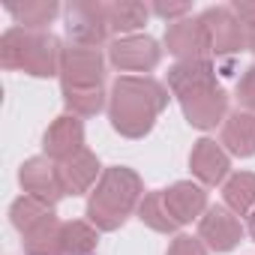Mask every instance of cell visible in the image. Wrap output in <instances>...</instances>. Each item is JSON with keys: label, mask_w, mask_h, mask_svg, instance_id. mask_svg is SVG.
Here are the masks:
<instances>
[{"label": "cell", "mask_w": 255, "mask_h": 255, "mask_svg": "<svg viewBox=\"0 0 255 255\" xmlns=\"http://www.w3.org/2000/svg\"><path fill=\"white\" fill-rule=\"evenodd\" d=\"M168 105V87L150 75H120L108 93L111 129L123 138H144Z\"/></svg>", "instance_id": "obj_1"}, {"label": "cell", "mask_w": 255, "mask_h": 255, "mask_svg": "<svg viewBox=\"0 0 255 255\" xmlns=\"http://www.w3.org/2000/svg\"><path fill=\"white\" fill-rule=\"evenodd\" d=\"M141 198H144L141 177L126 165H111L102 171L99 183L90 192L87 222L99 231H117L132 213H138Z\"/></svg>", "instance_id": "obj_2"}, {"label": "cell", "mask_w": 255, "mask_h": 255, "mask_svg": "<svg viewBox=\"0 0 255 255\" xmlns=\"http://www.w3.org/2000/svg\"><path fill=\"white\" fill-rule=\"evenodd\" d=\"M60 60H63V45L48 30L33 33L24 27H9L0 36V63H3V69L51 78V75H60Z\"/></svg>", "instance_id": "obj_3"}, {"label": "cell", "mask_w": 255, "mask_h": 255, "mask_svg": "<svg viewBox=\"0 0 255 255\" xmlns=\"http://www.w3.org/2000/svg\"><path fill=\"white\" fill-rule=\"evenodd\" d=\"M66 18V33L72 39V45H84V48H99L108 36V3H96V0H78L63 9Z\"/></svg>", "instance_id": "obj_4"}, {"label": "cell", "mask_w": 255, "mask_h": 255, "mask_svg": "<svg viewBox=\"0 0 255 255\" xmlns=\"http://www.w3.org/2000/svg\"><path fill=\"white\" fill-rule=\"evenodd\" d=\"M207 39V51L216 57H231L246 45V27L231 12V6H210L198 15Z\"/></svg>", "instance_id": "obj_5"}, {"label": "cell", "mask_w": 255, "mask_h": 255, "mask_svg": "<svg viewBox=\"0 0 255 255\" xmlns=\"http://www.w3.org/2000/svg\"><path fill=\"white\" fill-rule=\"evenodd\" d=\"M60 81H63V87H81V90L102 87V81H105V57L99 54V48H84V45L63 48Z\"/></svg>", "instance_id": "obj_6"}, {"label": "cell", "mask_w": 255, "mask_h": 255, "mask_svg": "<svg viewBox=\"0 0 255 255\" xmlns=\"http://www.w3.org/2000/svg\"><path fill=\"white\" fill-rule=\"evenodd\" d=\"M162 48L153 36H120L108 45V60L120 72H150L159 66Z\"/></svg>", "instance_id": "obj_7"}, {"label": "cell", "mask_w": 255, "mask_h": 255, "mask_svg": "<svg viewBox=\"0 0 255 255\" xmlns=\"http://www.w3.org/2000/svg\"><path fill=\"white\" fill-rule=\"evenodd\" d=\"M198 237L213 252H231L243 237V225L225 204H213L198 219Z\"/></svg>", "instance_id": "obj_8"}, {"label": "cell", "mask_w": 255, "mask_h": 255, "mask_svg": "<svg viewBox=\"0 0 255 255\" xmlns=\"http://www.w3.org/2000/svg\"><path fill=\"white\" fill-rule=\"evenodd\" d=\"M18 183L24 189V195L54 207L60 198H63V186H60V177H57V165L48 159V156H33L21 165L18 171Z\"/></svg>", "instance_id": "obj_9"}, {"label": "cell", "mask_w": 255, "mask_h": 255, "mask_svg": "<svg viewBox=\"0 0 255 255\" xmlns=\"http://www.w3.org/2000/svg\"><path fill=\"white\" fill-rule=\"evenodd\" d=\"M180 108H183L186 123L195 126V129H216V126L225 123V117L231 114L228 111V93L222 87L192 93V96L180 99Z\"/></svg>", "instance_id": "obj_10"}, {"label": "cell", "mask_w": 255, "mask_h": 255, "mask_svg": "<svg viewBox=\"0 0 255 255\" xmlns=\"http://www.w3.org/2000/svg\"><path fill=\"white\" fill-rule=\"evenodd\" d=\"M42 150L57 165L72 159L75 153H81L84 150V126H81V120L72 117V114H60L42 135Z\"/></svg>", "instance_id": "obj_11"}, {"label": "cell", "mask_w": 255, "mask_h": 255, "mask_svg": "<svg viewBox=\"0 0 255 255\" xmlns=\"http://www.w3.org/2000/svg\"><path fill=\"white\" fill-rule=\"evenodd\" d=\"M165 48H168V54L177 57V63L180 60H207L210 51H207V39H204V27H201L198 15L171 21L165 30Z\"/></svg>", "instance_id": "obj_12"}, {"label": "cell", "mask_w": 255, "mask_h": 255, "mask_svg": "<svg viewBox=\"0 0 255 255\" xmlns=\"http://www.w3.org/2000/svg\"><path fill=\"white\" fill-rule=\"evenodd\" d=\"M210 87H219L216 69L210 60H180L168 69V90L177 96V102Z\"/></svg>", "instance_id": "obj_13"}, {"label": "cell", "mask_w": 255, "mask_h": 255, "mask_svg": "<svg viewBox=\"0 0 255 255\" xmlns=\"http://www.w3.org/2000/svg\"><path fill=\"white\" fill-rule=\"evenodd\" d=\"M189 168L201 186H219L231 171V159L222 144H216L213 138H201L189 153Z\"/></svg>", "instance_id": "obj_14"}, {"label": "cell", "mask_w": 255, "mask_h": 255, "mask_svg": "<svg viewBox=\"0 0 255 255\" xmlns=\"http://www.w3.org/2000/svg\"><path fill=\"white\" fill-rule=\"evenodd\" d=\"M57 177H60L63 195H84V192H93V186H96L99 177H102L96 153H90V150L84 147L81 153H75L72 159H66V162L57 165Z\"/></svg>", "instance_id": "obj_15"}, {"label": "cell", "mask_w": 255, "mask_h": 255, "mask_svg": "<svg viewBox=\"0 0 255 255\" xmlns=\"http://www.w3.org/2000/svg\"><path fill=\"white\" fill-rule=\"evenodd\" d=\"M219 144L225 147V153L231 156H255V114L249 111H231L222 123V135H219Z\"/></svg>", "instance_id": "obj_16"}, {"label": "cell", "mask_w": 255, "mask_h": 255, "mask_svg": "<svg viewBox=\"0 0 255 255\" xmlns=\"http://www.w3.org/2000/svg\"><path fill=\"white\" fill-rule=\"evenodd\" d=\"M165 201L174 213V219L180 225H189L192 219H201L204 210L210 207L207 204V192L201 183H192V180H177L174 186L165 189Z\"/></svg>", "instance_id": "obj_17"}, {"label": "cell", "mask_w": 255, "mask_h": 255, "mask_svg": "<svg viewBox=\"0 0 255 255\" xmlns=\"http://www.w3.org/2000/svg\"><path fill=\"white\" fill-rule=\"evenodd\" d=\"M24 240V252L27 255H66L63 246V222L51 213L48 219H42L36 228H30L27 234H21Z\"/></svg>", "instance_id": "obj_18"}, {"label": "cell", "mask_w": 255, "mask_h": 255, "mask_svg": "<svg viewBox=\"0 0 255 255\" xmlns=\"http://www.w3.org/2000/svg\"><path fill=\"white\" fill-rule=\"evenodd\" d=\"M222 201L234 216H252L255 213V174L237 171L222 183Z\"/></svg>", "instance_id": "obj_19"}, {"label": "cell", "mask_w": 255, "mask_h": 255, "mask_svg": "<svg viewBox=\"0 0 255 255\" xmlns=\"http://www.w3.org/2000/svg\"><path fill=\"white\" fill-rule=\"evenodd\" d=\"M147 18H150V6L138 3V0H117V3H108V27L117 36H135V30L144 27Z\"/></svg>", "instance_id": "obj_20"}, {"label": "cell", "mask_w": 255, "mask_h": 255, "mask_svg": "<svg viewBox=\"0 0 255 255\" xmlns=\"http://www.w3.org/2000/svg\"><path fill=\"white\" fill-rule=\"evenodd\" d=\"M6 12L15 18L18 27L39 33V30H45V27L57 18L60 6L54 3V0H27V3H9Z\"/></svg>", "instance_id": "obj_21"}, {"label": "cell", "mask_w": 255, "mask_h": 255, "mask_svg": "<svg viewBox=\"0 0 255 255\" xmlns=\"http://www.w3.org/2000/svg\"><path fill=\"white\" fill-rule=\"evenodd\" d=\"M138 219H141L147 228L159 231V234H171V231L180 228V222L174 219V213H171V207H168V201H165V189H153V192H147V195L141 198V204H138Z\"/></svg>", "instance_id": "obj_22"}, {"label": "cell", "mask_w": 255, "mask_h": 255, "mask_svg": "<svg viewBox=\"0 0 255 255\" xmlns=\"http://www.w3.org/2000/svg\"><path fill=\"white\" fill-rule=\"evenodd\" d=\"M63 105H66V114L72 117H96L102 108H105V93L102 87H90V90H81V87H63Z\"/></svg>", "instance_id": "obj_23"}, {"label": "cell", "mask_w": 255, "mask_h": 255, "mask_svg": "<svg viewBox=\"0 0 255 255\" xmlns=\"http://www.w3.org/2000/svg\"><path fill=\"white\" fill-rule=\"evenodd\" d=\"M96 243H99V228H93L90 222H81V219L63 222V246H66V255H93L96 252Z\"/></svg>", "instance_id": "obj_24"}, {"label": "cell", "mask_w": 255, "mask_h": 255, "mask_svg": "<svg viewBox=\"0 0 255 255\" xmlns=\"http://www.w3.org/2000/svg\"><path fill=\"white\" fill-rule=\"evenodd\" d=\"M51 210H54V207H48V204H42V201H36V198H30V195H21V198L12 201L9 219H12V225H15L21 234H27V231L36 228L42 219H48Z\"/></svg>", "instance_id": "obj_25"}, {"label": "cell", "mask_w": 255, "mask_h": 255, "mask_svg": "<svg viewBox=\"0 0 255 255\" xmlns=\"http://www.w3.org/2000/svg\"><path fill=\"white\" fill-rule=\"evenodd\" d=\"M234 99H237L240 111L255 114V63L240 75V81H237V87H234Z\"/></svg>", "instance_id": "obj_26"}, {"label": "cell", "mask_w": 255, "mask_h": 255, "mask_svg": "<svg viewBox=\"0 0 255 255\" xmlns=\"http://www.w3.org/2000/svg\"><path fill=\"white\" fill-rule=\"evenodd\" d=\"M165 255H207V246L201 243V237H189V234H177L168 246Z\"/></svg>", "instance_id": "obj_27"}, {"label": "cell", "mask_w": 255, "mask_h": 255, "mask_svg": "<svg viewBox=\"0 0 255 255\" xmlns=\"http://www.w3.org/2000/svg\"><path fill=\"white\" fill-rule=\"evenodd\" d=\"M189 3H153L150 6V15H159V18H168L171 21H180V18H189Z\"/></svg>", "instance_id": "obj_28"}, {"label": "cell", "mask_w": 255, "mask_h": 255, "mask_svg": "<svg viewBox=\"0 0 255 255\" xmlns=\"http://www.w3.org/2000/svg\"><path fill=\"white\" fill-rule=\"evenodd\" d=\"M231 12L240 18L243 27H255V0H234Z\"/></svg>", "instance_id": "obj_29"}, {"label": "cell", "mask_w": 255, "mask_h": 255, "mask_svg": "<svg viewBox=\"0 0 255 255\" xmlns=\"http://www.w3.org/2000/svg\"><path fill=\"white\" fill-rule=\"evenodd\" d=\"M246 48L255 54V27H246Z\"/></svg>", "instance_id": "obj_30"}, {"label": "cell", "mask_w": 255, "mask_h": 255, "mask_svg": "<svg viewBox=\"0 0 255 255\" xmlns=\"http://www.w3.org/2000/svg\"><path fill=\"white\" fill-rule=\"evenodd\" d=\"M249 237H252V240H255V213H252V216H249Z\"/></svg>", "instance_id": "obj_31"}]
</instances>
